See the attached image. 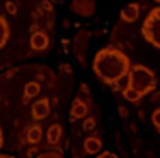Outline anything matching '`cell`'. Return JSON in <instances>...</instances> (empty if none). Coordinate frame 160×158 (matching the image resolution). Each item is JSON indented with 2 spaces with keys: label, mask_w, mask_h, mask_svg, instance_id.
Wrapping results in <instances>:
<instances>
[{
  "label": "cell",
  "mask_w": 160,
  "mask_h": 158,
  "mask_svg": "<svg viewBox=\"0 0 160 158\" xmlns=\"http://www.w3.org/2000/svg\"><path fill=\"white\" fill-rule=\"evenodd\" d=\"M3 146V131H2V126H0V150Z\"/></svg>",
  "instance_id": "83f0119b"
},
{
  "label": "cell",
  "mask_w": 160,
  "mask_h": 158,
  "mask_svg": "<svg viewBox=\"0 0 160 158\" xmlns=\"http://www.w3.org/2000/svg\"><path fill=\"white\" fill-rule=\"evenodd\" d=\"M155 2H157V3H160V0H155Z\"/></svg>",
  "instance_id": "1f68e13d"
},
{
  "label": "cell",
  "mask_w": 160,
  "mask_h": 158,
  "mask_svg": "<svg viewBox=\"0 0 160 158\" xmlns=\"http://www.w3.org/2000/svg\"><path fill=\"white\" fill-rule=\"evenodd\" d=\"M51 112V107H49V99H39L38 102L32 104L31 107V116L36 121H41V119H46Z\"/></svg>",
  "instance_id": "8992f818"
},
{
  "label": "cell",
  "mask_w": 160,
  "mask_h": 158,
  "mask_svg": "<svg viewBox=\"0 0 160 158\" xmlns=\"http://www.w3.org/2000/svg\"><path fill=\"white\" fill-rule=\"evenodd\" d=\"M62 44H63V48H65V50H67V48H68V44H70V41H68V39H63V41H62Z\"/></svg>",
  "instance_id": "f546056e"
},
{
  "label": "cell",
  "mask_w": 160,
  "mask_h": 158,
  "mask_svg": "<svg viewBox=\"0 0 160 158\" xmlns=\"http://www.w3.org/2000/svg\"><path fill=\"white\" fill-rule=\"evenodd\" d=\"M5 10L10 14V16H16V14H17V5L14 2H7L5 3Z\"/></svg>",
  "instance_id": "d6986e66"
},
{
  "label": "cell",
  "mask_w": 160,
  "mask_h": 158,
  "mask_svg": "<svg viewBox=\"0 0 160 158\" xmlns=\"http://www.w3.org/2000/svg\"><path fill=\"white\" fill-rule=\"evenodd\" d=\"M83 151L85 155H96L102 151V141L97 136H87L83 140Z\"/></svg>",
  "instance_id": "30bf717a"
},
{
  "label": "cell",
  "mask_w": 160,
  "mask_h": 158,
  "mask_svg": "<svg viewBox=\"0 0 160 158\" xmlns=\"http://www.w3.org/2000/svg\"><path fill=\"white\" fill-rule=\"evenodd\" d=\"M0 158H10L9 155H0Z\"/></svg>",
  "instance_id": "4dcf8cb0"
},
{
  "label": "cell",
  "mask_w": 160,
  "mask_h": 158,
  "mask_svg": "<svg viewBox=\"0 0 160 158\" xmlns=\"http://www.w3.org/2000/svg\"><path fill=\"white\" fill-rule=\"evenodd\" d=\"M41 9H43L44 12H53V3L49 2V0H43V2H41Z\"/></svg>",
  "instance_id": "ffe728a7"
},
{
  "label": "cell",
  "mask_w": 160,
  "mask_h": 158,
  "mask_svg": "<svg viewBox=\"0 0 160 158\" xmlns=\"http://www.w3.org/2000/svg\"><path fill=\"white\" fill-rule=\"evenodd\" d=\"M41 140H43V127L41 126H31L29 127L28 134H26V141L32 146H38Z\"/></svg>",
  "instance_id": "7c38bea8"
},
{
  "label": "cell",
  "mask_w": 160,
  "mask_h": 158,
  "mask_svg": "<svg viewBox=\"0 0 160 158\" xmlns=\"http://www.w3.org/2000/svg\"><path fill=\"white\" fill-rule=\"evenodd\" d=\"M90 31L87 29H80L77 34L73 36L72 41V48H73V55L77 58V61L80 63V66H87V55H89V43H90Z\"/></svg>",
  "instance_id": "277c9868"
},
{
  "label": "cell",
  "mask_w": 160,
  "mask_h": 158,
  "mask_svg": "<svg viewBox=\"0 0 160 158\" xmlns=\"http://www.w3.org/2000/svg\"><path fill=\"white\" fill-rule=\"evenodd\" d=\"M80 90H82L83 93H87V95L90 93V92H89V87H87V84H82V85H80Z\"/></svg>",
  "instance_id": "484cf974"
},
{
  "label": "cell",
  "mask_w": 160,
  "mask_h": 158,
  "mask_svg": "<svg viewBox=\"0 0 160 158\" xmlns=\"http://www.w3.org/2000/svg\"><path fill=\"white\" fill-rule=\"evenodd\" d=\"M10 37V27H9V22H7V19L0 14V50H2L3 46L7 44V41H9Z\"/></svg>",
  "instance_id": "4fadbf2b"
},
{
  "label": "cell",
  "mask_w": 160,
  "mask_h": 158,
  "mask_svg": "<svg viewBox=\"0 0 160 158\" xmlns=\"http://www.w3.org/2000/svg\"><path fill=\"white\" fill-rule=\"evenodd\" d=\"M63 136V129L60 124H51V126L48 127V133H46V140H48V145L49 146H56L60 143Z\"/></svg>",
  "instance_id": "8fae6325"
},
{
  "label": "cell",
  "mask_w": 160,
  "mask_h": 158,
  "mask_svg": "<svg viewBox=\"0 0 160 158\" xmlns=\"http://www.w3.org/2000/svg\"><path fill=\"white\" fill-rule=\"evenodd\" d=\"M142 34L148 44L160 50V5L153 7L145 17L142 24Z\"/></svg>",
  "instance_id": "3957f363"
},
{
  "label": "cell",
  "mask_w": 160,
  "mask_h": 158,
  "mask_svg": "<svg viewBox=\"0 0 160 158\" xmlns=\"http://www.w3.org/2000/svg\"><path fill=\"white\" fill-rule=\"evenodd\" d=\"M29 43H31V48L34 51H44L49 46V37L44 31H38L34 34H31V41Z\"/></svg>",
  "instance_id": "ba28073f"
},
{
  "label": "cell",
  "mask_w": 160,
  "mask_h": 158,
  "mask_svg": "<svg viewBox=\"0 0 160 158\" xmlns=\"http://www.w3.org/2000/svg\"><path fill=\"white\" fill-rule=\"evenodd\" d=\"M60 71H62L63 75H72V66L68 65V63H62V65H60Z\"/></svg>",
  "instance_id": "7402d4cb"
},
{
  "label": "cell",
  "mask_w": 160,
  "mask_h": 158,
  "mask_svg": "<svg viewBox=\"0 0 160 158\" xmlns=\"http://www.w3.org/2000/svg\"><path fill=\"white\" fill-rule=\"evenodd\" d=\"M131 63L121 50L112 46L99 50L92 58L94 75L106 85H116L124 77H128Z\"/></svg>",
  "instance_id": "6da1fadb"
},
{
  "label": "cell",
  "mask_w": 160,
  "mask_h": 158,
  "mask_svg": "<svg viewBox=\"0 0 160 158\" xmlns=\"http://www.w3.org/2000/svg\"><path fill=\"white\" fill-rule=\"evenodd\" d=\"M38 153H39L38 146H32V148H29V150H28V153H26V155H28L29 158H36V156H38Z\"/></svg>",
  "instance_id": "cb8c5ba5"
},
{
  "label": "cell",
  "mask_w": 160,
  "mask_h": 158,
  "mask_svg": "<svg viewBox=\"0 0 160 158\" xmlns=\"http://www.w3.org/2000/svg\"><path fill=\"white\" fill-rule=\"evenodd\" d=\"M94 127H96L94 117H85V121H83V131H92Z\"/></svg>",
  "instance_id": "ac0fdd59"
},
{
  "label": "cell",
  "mask_w": 160,
  "mask_h": 158,
  "mask_svg": "<svg viewBox=\"0 0 160 158\" xmlns=\"http://www.w3.org/2000/svg\"><path fill=\"white\" fill-rule=\"evenodd\" d=\"M140 16V5L138 3H129V5H126L123 10H121L119 17L123 22H128V24H131V22H135L136 19H138Z\"/></svg>",
  "instance_id": "9c48e42d"
},
{
  "label": "cell",
  "mask_w": 160,
  "mask_h": 158,
  "mask_svg": "<svg viewBox=\"0 0 160 158\" xmlns=\"http://www.w3.org/2000/svg\"><path fill=\"white\" fill-rule=\"evenodd\" d=\"M87 114H89V105H87L85 100H82L78 97V99L73 100V104H72L70 107V117L72 121H75V119H85Z\"/></svg>",
  "instance_id": "52a82bcc"
},
{
  "label": "cell",
  "mask_w": 160,
  "mask_h": 158,
  "mask_svg": "<svg viewBox=\"0 0 160 158\" xmlns=\"http://www.w3.org/2000/svg\"><path fill=\"white\" fill-rule=\"evenodd\" d=\"M152 122H153L155 129L160 131V107H158V109H155V111L152 112Z\"/></svg>",
  "instance_id": "e0dca14e"
},
{
  "label": "cell",
  "mask_w": 160,
  "mask_h": 158,
  "mask_svg": "<svg viewBox=\"0 0 160 158\" xmlns=\"http://www.w3.org/2000/svg\"><path fill=\"white\" fill-rule=\"evenodd\" d=\"M36 158H65V156H63V151H62V150L55 148V150H49V151L39 153Z\"/></svg>",
  "instance_id": "2e32d148"
},
{
  "label": "cell",
  "mask_w": 160,
  "mask_h": 158,
  "mask_svg": "<svg viewBox=\"0 0 160 158\" xmlns=\"http://www.w3.org/2000/svg\"><path fill=\"white\" fill-rule=\"evenodd\" d=\"M152 102H160V92L152 93Z\"/></svg>",
  "instance_id": "d4e9b609"
},
{
  "label": "cell",
  "mask_w": 160,
  "mask_h": 158,
  "mask_svg": "<svg viewBox=\"0 0 160 158\" xmlns=\"http://www.w3.org/2000/svg\"><path fill=\"white\" fill-rule=\"evenodd\" d=\"M70 26H72V22L65 19V21H63V27H65V29H68V27H70Z\"/></svg>",
  "instance_id": "f1b7e54d"
},
{
  "label": "cell",
  "mask_w": 160,
  "mask_h": 158,
  "mask_svg": "<svg viewBox=\"0 0 160 158\" xmlns=\"http://www.w3.org/2000/svg\"><path fill=\"white\" fill-rule=\"evenodd\" d=\"M38 31H41V29H39V26H38V24H32V26H31V32L34 34V32H38Z\"/></svg>",
  "instance_id": "4316f807"
},
{
  "label": "cell",
  "mask_w": 160,
  "mask_h": 158,
  "mask_svg": "<svg viewBox=\"0 0 160 158\" xmlns=\"http://www.w3.org/2000/svg\"><path fill=\"white\" fill-rule=\"evenodd\" d=\"M118 114H119V117H128V116H129L128 107H124V105H119V107H118Z\"/></svg>",
  "instance_id": "603a6c76"
},
{
  "label": "cell",
  "mask_w": 160,
  "mask_h": 158,
  "mask_svg": "<svg viewBox=\"0 0 160 158\" xmlns=\"http://www.w3.org/2000/svg\"><path fill=\"white\" fill-rule=\"evenodd\" d=\"M128 87L140 92L142 95H150L157 90V75L145 65H131L128 73Z\"/></svg>",
  "instance_id": "7a4b0ae2"
},
{
  "label": "cell",
  "mask_w": 160,
  "mask_h": 158,
  "mask_svg": "<svg viewBox=\"0 0 160 158\" xmlns=\"http://www.w3.org/2000/svg\"><path fill=\"white\" fill-rule=\"evenodd\" d=\"M96 158H119V156H118L116 153H112V151H108V150H106V151L99 153V155H97Z\"/></svg>",
  "instance_id": "44dd1931"
},
{
  "label": "cell",
  "mask_w": 160,
  "mask_h": 158,
  "mask_svg": "<svg viewBox=\"0 0 160 158\" xmlns=\"http://www.w3.org/2000/svg\"><path fill=\"white\" fill-rule=\"evenodd\" d=\"M70 10L82 19H90L96 14V0H72Z\"/></svg>",
  "instance_id": "5b68a950"
},
{
  "label": "cell",
  "mask_w": 160,
  "mask_h": 158,
  "mask_svg": "<svg viewBox=\"0 0 160 158\" xmlns=\"http://www.w3.org/2000/svg\"><path fill=\"white\" fill-rule=\"evenodd\" d=\"M41 92V85L39 82H29V84H26L24 87V97L26 99H32V97H38Z\"/></svg>",
  "instance_id": "5bb4252c"
},
{
  "label": "cell",
  "mask_w": 160,
  "mask_h": 158,
  "mask_svg": "<svg viewBox=\"0 0 160 158\" xmlns=\"http://www.w3.org/2000/svg\"><path fill=\"white\" fill-rule=\"evenodd\" d=\"M123 97L128 100V102H131V104H138L140 100L143 99V95L140 92H136V90H133V89H129V87H126L123 90Z\"/></svg>",
  "instance_id": "9a60e30c"
}]
</instances>
